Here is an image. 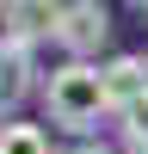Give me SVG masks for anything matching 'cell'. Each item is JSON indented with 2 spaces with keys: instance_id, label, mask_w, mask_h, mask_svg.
Returning <instances> with one entry per match:
<instances>
[{
  "instance_id": "obj_8",
  "label": "cell",
  "mask_w": 148,
  "mask_h": 154,
  "mask_svg": "<svg viewBox=\"0 0 148 154\" xmlns=\"http://www.w3.org/2000/svg\"><path fill=\"white\" fill-rule=\"evenodd\" d=\"M62 154H111V148H99V142H80V148H62Z\"/></svg>"
},
{
  "instance_id": "obj_11",
  "label": "cell",
  "mask_w": 148,
  "mask_h": 154,
  "mask_svg": "<svg viewBox=\"0 0 148 154\" xmlns=\"http://www.w3.org/2000/svg\"><path fill=\"white\" fill-rule=\"evenodd\" d=\"M130 154H148V148H130Z\"/></svg>"
},
{
  "instance_id": "obj_3",
  "label": "cell",
  "mask_w": 148,
  "mask_h": 154,
  "mask_svg": "<svg viewBox=\"0 0 148 154\" xmlns=\"http://www.w3.org/2000/svg\"><path fill=\"white\" fill-rule=\"evenodd\" d=\"M62 12H68V0H6V12H0V37H12V43H25V49L56 43Z\"/></svg>"
},
{
  "instance_id": "obj_1",
  "label": "cell",
  "mask_w": 148,
  "mask_h": 154,
  "mask_svg": "<svg viewBox=\"0 0 148 154\" xmlns=\"http://www.w3.org/2000/svg\"><path fill=\"white\" fill-rule=\"evenodd\" d=\"M43 117L68 136H93L99 117H111V93H105V68L99 62H62L43 80Z\"/></svg>"
},
{
  "instance_id": "obj_5",
  "label": "cell",
  "mask_w": 148,
  "mask_h": 154,
  "mask_svg": "<svg viewBox=\"0 0 148 154\" xmlns=\"http://www.w3.org/2000/svg\"><path fill=\"white\" fill-rule=\"evenodd\" d=\"M105 93H111V111L130 105L136 93H148V80H142V56H111V62H105Z\"/></svg>"
},
{
  "instance_id": "obj_10",
  "label": "cell",
  "mask_w": 148,
  "mask_h": 154,
  "mask_svg": "<svg viewBox=\"0 0 148 154\" xmlns=\"http://www.w3.org/2000/svg\"><path fill=\"white\" fill-rule=\"evenodd\" d=\"M142 80H148V56H142Z\"/></svg>"
},
{
  "instance_id": "obj_12",
  "label": "cell",
  "mask_w": 148,
  "mask_h": 154,
  "mask_svg": "<svg viewBox=\"0 0 148 154\" xmlns=\"http://www.w3.org/2000/svg\"><path fill=\"white\" fill-rule=\"evenodd\" d=\"M0 12H6V0H0Z\"/></svg>"
},
{
  "instance_id": "obj_9",
  "label": "cell",
  "mask_w": 148,
  "mask_h": 154,
  "mask_svg": "<svg viewBox=\"0 0 148 154\" xmlns=\"http://www.w3.org/2000/svg\"><path fill=\"white\" fill-rule=\"evenodd\" d=\"M130 6H136V12H142V19H148V0H130Z\"/></svg>"
},
{
  "instance_id": "obj_7",
  "label": "cell",
  "mask_w": 148,
  "mask_h": 154,
  "mask_svg": "<svg viewBox=\"0 0 148 154\" xmlns=\"http://www.w3.org/2000/svg\"><path fill=\"white\" fill-rule=\"evenodd\" d=\"M111 117H117V136H123V148H148V93H136L130 105H117Z\"/></svg>"
},
{
  "instance_id": "obj_2",
  "label": "cell",
  "mask_w": 148,
  "mask_h": 154,
  "mask_svg": "<svg viewBox=\"0 0 148 154\" xmlns=\"http://www.w3.org/2000/svg\"><path fill=\"white\" fill-rule=\"evenodd\" d=\"M56 43L68 49V62H93L99 49L111 43V12L99 6V0H68V12H62V31Z\"/></svg>"
},
{
  "instance_id": "obj_6",
  "label": "cell",
  "mask_w": 148,
  "mask_h": 154,
  "mask_svg": "<svg viewBox=\"0 0 148 154\" xmlns=\"http://www.w3.org/2000/svg\"><path fill=\"white\" fill-rule=\"evenodd\" d=\"M0 154H56V148H49V130H43V123L6 117V123H0Z\"/></svg>"
},
{
  "instance_id": "obj_4",
  "label": "cell",
  "mask_w": 148,
  "mask_h": 154,
  "mask_svg": "<svg viewBox=\"0 0 148 154\" xmlns=\"http://www.w3.org/2000/svg\"><path fill=\"white\" fill-rule=\"evenodd\" d=\"M31 93H37V62H31V49L12 43V37H0V117H12Z\"/></svg>"
}]
</instances>
